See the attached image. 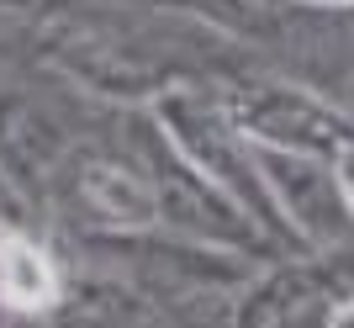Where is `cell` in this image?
Returning a JSON list of instances; mask_svg holds the SVG:
<instances>
[{
    "label": "cell",
    "instance_id": "cell-1",
    "mask_svg": "<svg viewBox=\"0 0 354 328\" xmlns=\"http://www.w3.org/2000/svg\"><path fill=\"white\" fill-rule=\"evenodd\" d=\"M59 297V275L48 265V254L37 244L0 233V302H11L21 313H37Z\"/></svg>",
    "mask_w": 354,
    "mask_h": 328
},
{
    "label": "cell",
    "instance_id": "cell-2",
    "mask_svg": "<svg viewBox=\"0 0 354 328\" xmlns=\"http://www.w3.org/2000/svg\"><path fill=\"white\" fill-rule=\"evenodd\" d=\"M85 191H90V201H95L111 223H148V217H153V196H148V185H138L133 175H117V170H90Z\"/></svg>",
    "mask_w": 354,
    "mask_h": 328
},
{
    "label": "cell",
    "instance_id": "cell-3",
    "mask_svg": "<svg viewBox=\"0 0 354 328\" xmlns=\"http://www.w3.org/2000/svg\"><path fill=\"white\" fill-rule=\"evenodd\" d=\"M328 328H354V302H349V307H339V313H333V323H328Z\"/></svg>",
    "mask_w": 354,
    "mask_h": 328
}]
</instances>
